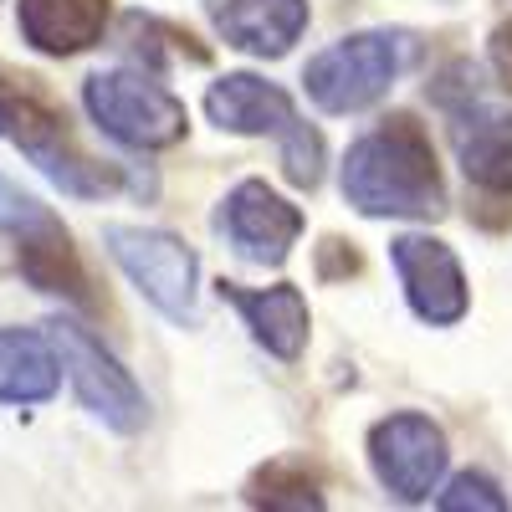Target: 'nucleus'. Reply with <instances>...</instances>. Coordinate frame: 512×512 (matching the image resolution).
I'll use <instances>...</instances> for the list:
<instances>
[{"label":"nucleus","mask_w":512,"mask_h":512,"mask_svg":"<svg viewBox=\"0 0 512 512\" xmlns=\"http://www.w3.org/2000/svg\"><path fill=\"white\" fill-rule=\"evenodd\" d=\"M205 113H210V123L231 128V134H251V139H256V134L287 139L292 128H297L292 98L277 88V82H262V77H251V72L221 77L216 88L205 93Z\"/></svg>","instance_id":"nucleus-14"},{"label":"nucleus","mask_w":512,"mask_h":512,"mask_svg":"<svg viewBox=\"0 0 512 512\" xmlns=\"http://www.w3.org/2000/svg\"><path fill=\"white\" fill-rule=\"evenodd\" d=\"M221 297L246 318L251 338L262 344L267 354H277L282 364H292L308 344V297L297 287H236V282H221Z\"/></svg>","instance_id":"nucleus-13"},{"label":"nucleus","mask_w":512,"mask_h":512,"mask_svg":"<svg viewBox=\"0 0 512 512\" xmlns=\"http://www.w3.org/2000/svg\"><path fill=\"white\" fill-rule=\"evenodd\" d=\"M246 502H256V507H287V512H318L323 507V492L308 477L303 461H277V466H267V472L251 477Z\"/></svg>","instance_id":"nucleus-17"},{"label":"nucleus","mask_w":512,"mask_h":512,"mask_svg":"<svg viewBox=\"0 0 512 512\" xmlns=\"http://www.w3.org/2000/svg\"><path fill=\"white\" fill-rule=\"evenodd\" d=\"M369 466L395 502H425L446 477V436L431 415L400 410L369 431Z\"/></svg>","instance_id":"nucleus-8"},{"label":"nucleus","mask_w":512,"mask_h":512,"mask_svg":"<svg viewBox=\"0 0 512 512\" xmlns=\"http://www.w3.org/2000/svg\"><path fill=\"white\" fill-rule=\"evenodd\" d=\"M282 175L297 185V190H313L323 180V139L313 134L308 123H297L292 134L282 139Z\"/></svg>","instance_id":"nucleus-18"},{"label":"nucleus","mask_w":512,"mask_h":512,"mask_svg":"<svg viewBox=\"0 0 512 512\" xmlns=\"http://www.w3.org/2000/svg\"><path fill=\"white\" fill-rule=\"evenodd\" d=\"M103 246L123 267V277L134 282L149 303L175 318V323H195V251L154 226H103Z\"/></svg>","instance_id":"nucleus-7"},{"label":"nucleus","mask_w":512,"mask_h":512,"mask_svg":"<svg viewBox=\"0 0 512 512\" xmlns=\"http://www.w3.org/2000/svg\"><path fill=\"white\" fill-rule=\"evenodd\" d=\"M82 108L123 149H169L190 128V113L175 93L159 88L144 72H128V67L93 72L82 82Z\"/></svg>","instance_id":"nucleus-3"},{"label":"nucleus","mask_w":512,"mask_h":512,"mask_svg":"<svg viewBox=\"0 0 512 512\" xmlns=\"http://www.w3.org/2000/svg\"><path fill=\"white\" fill-rule=\"evenodd\" d=\"M0 134H6L62 195L103 200L118 185V175L108 164H98L93 154H82L72 144V134L62 128V113L47 98H36L26 88H11V82H0Z\"/></svg>","instance_id":"nucleus-2"},{"label":"nucleus","mask_w":512,"mask_h":512,"mask_svg":"<svg viewBox=\"0 0 512 512\" xmlns=\"http://www.w3.org/2000/svg\"><path fill=\"white\" fill-rule=\"evenodd\" d=\"M0 236L16 241V262L21 277L36 292H57L72 303H88V272H82L72 236L62 231V221L52 216L36 195H26L16 180L0 175Z\"/></svg>","instance_id":"nucleus-5"},{"label":"nucleus","mask_w":512,"mask_h":512,"mask_svg":"<svg viewBox=\"0 0 512 512\" xmlns=\"http://www.w3.org/2000/svg\"><path fill=\"white\" fill-rule=\"evenodd\" d=\"M226 47L246 57H282L308 26V0H205Z\"/></svg>","instance_id":"nucleus-11"},{"label":"nucleus","mask_w":512,"mask_h":512,"mask_svg":"<svg viewBox=\"0 0 512 512\" xmlns=\"http://www.w3.org/2000/svg\"><path fill=\"white\" fill-rule=\"evenodd\" d=\"M108 16V0H16V26L41 57H77L98 47Z\"/></svg>","instance_id":"nucleus-12"},{"label":"nucleus","mask_w":512,"mask_h":512,"mask_svg":"<svg viewBox=\"0 0 512 512\" xmlns=\"http://www.w3.org/2000/svg\"><path fill=\"white\" fill-rule=\"evenodd\" d=\"M62 354L52 333L0 328V405H41L62 384Z\"/></svg>","instance_id":"nucleus-15"},{"label":"nucleus","mask_w":512,"mask_h":512,"mask_svg":"<svg viewBox=\"0 0 512 512\" xmlns=\"http://www.w3.org/2000/svg\"><path fill=\"white\" fill-rule=\"evenodd\" d=\"M390 262L400 272V287L410 297V308L420 323H461L466 313V277H461V262L456 251L436 236H400L390 241Z\"/></svg>","instance_id":"nucleus-10"},{"label":"nucleus","mask_w":512,"mask_h":512,"mask_svg":"<svg viewBox=\"0 0 512 512\" xmlns=\"http://www.w3.org/2000/svg\"><path fill=\"white\" fill-rule=\"evenodd\" d=\"M344 200L359 210V216H405V221L441 216L446 190H441L431 134L405 113L369 128L359 144H349Z\"/></svg>","instance_id":"nucleus-1"},{"label":"nucleus","mask_w":512,"mask_h":512,"mask_svg":"<svg viewBox=\"0 0 512 512\" xmlns=\"http://www.w3.org/2000/svg\"><path fill=\"white\" fill-rule=\"evenodd\" d=\"M436 507H441V512H502L507 497L497 492L492 477H482V472H461V477L436 497Z\"/></svg>","instance_id":"nucleus-19"},{"label":"nucleus","mask_w":512,"mask_h":512,"mask_svg":"<svg viewBox=\"0 0 512 512\" xmlns=\"http://www.w3.org/2000/svg\"><path fill=\"white\" fill-rule=\"evenodd\" d=\"M47 333H52V344H57V354H62V369H67V379H72L82 410L98 415L108 431H118V436L144 431L149 400H144V390L134 384V374H128L82 323L57 318V323H47Z\"/></svg>","instance_id":"nucleus-6"},{"label":"nucleus","mask_w":512,"mask_h":512,"mask_svg":"<svg viewBox=\"0 0 512 512\" xmlns=\"http://www.w3.org/2000/svg\"><path fill=\"white\" fill-rule=\"evenodd\" d=\"M400 67H405V36L359 31V36L333 41L328 52L308 62L303 88L323 113H359L395 88Z\"/></svg>","instance_id":"nucleus-4"},{"label":"nucleus","mask_w":512,"mask_h":512,"mask_svg":"<svg viewBox=\"0 0 512 512\" xmlns=\"http://www.w3.org/2000/svg\"><path fill=\"white\" fill-rule=\"evenodd\" d=\"M461 175L477 190L512 195V113H482L461 134Z\"/></svg>","instance_id":"nucleus-16"},{"label":"nucleus","mask_w":512,"mask_h":512,"mask_svg":"<svg viewBox=\"0 0 512 512\" xmlns=\"http://www.w3.org/2000/svg\"><path fill=\"white\" fill-rule=\"evenodd\" d=\"M216 226L231 236V246L246 256V262L282 267L287 251L297 246V236H303V210H297L292 200H282L267 180H241L226 195Z\"/></svg>","instance_id":"nucleus-9"}]
</instances>
